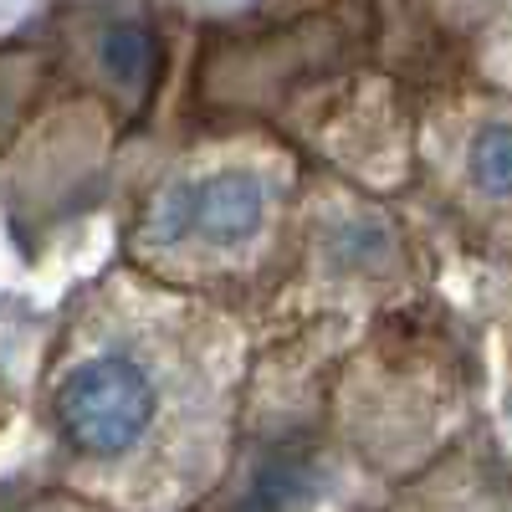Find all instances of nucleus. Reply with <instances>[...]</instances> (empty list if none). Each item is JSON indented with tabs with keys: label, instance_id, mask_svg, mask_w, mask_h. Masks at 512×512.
<instances>
[{
	"label": "nucleus",
	"instance_id": "nucleus-1",
	"mask_svg": "<svg viewBox=\"0 0 512 512\" xmlns=\"http://www.w3.org/2000/svg\"><path fill=\"white\" fill-rule=\"evenodd\" d=\"M256 364V318L108 262L77 282L36 374L52 487L98 512H200Z\"/></svg>",
	"mask_w": 512,
	"mask_h": 512
},
{
	"label": "nucleus",
	"instance_id": "nucleus-2",
	"mask_svg": "<svg viewBox=\"0 0 512 512\" xmlns=\"http://www.w3.org/2000/svg\"><path fill=\"white\" fill-rule=\"evenodd\" d=\"M190 118L256 123L313 169L400 200L410 190L415 88L384 57V11H236L195 41Z\"/></svg>",
	"mask_w": 512,
	"mask_h": 512
},
{
	"label": "nucleus",
	"instance_id": "nucleus-3",
	"mask_svg": "<svg viewBox=\"0 0 512 512\" xmlns=\"http://www.w3.org/2000/svg\"><path fill=\"white\" fill-rule=\"evenodd\" d=\"M308 159L256 123L190 118L128 190L113 262L262 323L292 267Z\"/></svg>",
	"mask_w": 512,
	"mask_h": 512
},
{
	"label": "nucleus",
	"instance_id": "nucleus-4",
	"mask_svg": "<svg viewBox=\"0 0 512 512\" xmlns=\"http://www.w3.org/2000/svg\"><path fill=\"white\" fill-rule=\"evenodd\" d=\"M482 364L466 328L425 297L369 323L328 384L333 441L390 497L482 420Z\"/></svg>",
	"mask_w": 512,
	"mask_h": 512
},
{
	"label": "nucleus",
	"instance_id": "nucleus-5",
	"mask_svg": "<svg viewBox=\"0 0 512 512\" xmlns=\"http://www.w3.org/2000/svg\"><path fill=\"white\" fill-rule=\"evenodd\" d=\"M354 328H256L231 466L200 512H379L328 425V384Z\"/></svg>",
	"mask_w": 512,
	"mask_h": 512
},
{
	"label": "nucleus",
	"instance_id": "nucleus-6",
	"mask_svg": "<svg viewBox=\"0 0 512 512\" xmlns=\"http://www.w3.org/2000/svg\"><path fill=\"white\" fill-rule=\"evenodd\" d=\"M395 205L425 262L441 246L512 297V103L461 72L420 88L410 190Z\"/></svg>",
	"mask_w": 512,
	"mask_h": 512
},
{
	"label": "nucleus",
	"instance_id": "nucleus-7",
	"mask_svg": "<svg viewBox=\"0 0 512 512\" xmlns=\"http://www.w3.org/2000/svg\"><path fill=\"white\" fill-rule=\"evenodd\" d=\"M431 262L395 200H379L308 164L303 205H297L292 267L256 328H354L425 303Z\"/></svg>",
	"mask_w": 512,
	"mask_h": 512
},
{
	"label": "nucleus",
	"instance_id": "nucleus-8",
	"mask_svg": "<svg viewBox=\"0 0 512 512\" xmlns=\"http://www.w3.org/2000/svg\"><path fill=\"white\" fill-rule=\"evenodd\" d=\"M52 57L67 88L93 98L128 139L154 113L169 67L159 11H52Z\"/></svg>",
	"mask_w": 512,
	"mask_h": 512
},
{
	"label": "nucleus",
	"instance_id": "nucleus-9",
	"mask_svg": "<svg viewBox=\"0 0 512 512\" xmlns=\"http://www.w3.org/2000/svg\"><path fill=\"white\" fill-rule=\"evenodd\" d=\"M379 512H512V451L477 420L446 456L384 497Z\"/></svg>",
	"mask_w": 512,
	"mask_h": 512
},
{
	"label": "nucleus",
	"instance_id": "nucleus-10",
	"mask_svg": "<svg viewBox=\"0 0 512 512\" xmlns=\"http://www.w3.org/2000/svg\"><path fill=\"white\" fill-rule=\"evenodd\" d=\"M431 21L456 72L512 103V6H436Z\"/></svg>",
	"mask_w": 512,
	"mask_h": 512
},
{
	"label": "nucleus",
	"instance_id": "nucleus-11",
	"mask_svg": "<svg viewBox=\"0 0 512 512\" xmlns=\"http://www.w3.org/2000/svg\"><path fill=\"white\" fill-rule=\"evenodd\" d=\"M0 512H98L82 497L62 492V487H31V492H0Z\"/></svg>",
	"mask_w": 512,
	"mask_h": 512
}]
</instances>
